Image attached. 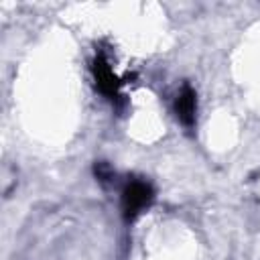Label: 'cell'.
<instances>
[{
  "instance_id": "cell-2",
  "label": "cell",
  "mask_w": 260,
  "mask_h": 260,
  "mask_svg": "<svg viewBox=\"0 0 260 260\" xmlns=\"http://www.w3.org/2000/svg\"><path fill=\"white\" fill-rule=\"evenodd\" d=\"M93 77H95V85L98 89L108 95L110 100L118 98V89H120V79L116 77V73L112 71L110 63L106 61L104 55H98L93 61Z\"/></svg>"
},
{
  "instance_id": "cell-3",
  "label": "cell",
  "mask_w": 260,
  "mask_h": 260,
  "mask_svg": "<svg viewBox=\"0 0 260 260\" xmlns=\"http://www.w3.org/2000/svg\"><path fill=\"white\" fill-rule=\"evenodd\" d=\"M195 110H197V100H195V91L185 85L175 102V112H177V118L185 124V126H193L195 122Z\"/></svg>"
},
{
  "instance_id": "cell-4",
  "label": "cell",
  "mask_w": 260,
  "mask_h": 260,
  "mask_svg": "<svg viewBox=\"0 0 260 260\" xmlns=\"http://www.w3.org/2000/svg\"><path fill=\"white\" fill-rule=\"evenodd\" d=\"M95 175H98L100 181H108V177H110L112 173H110V167H108L106 162H98V165H95Z\"/></svg>"
},
{
  "instance_id": "cell-1",
  "label": "cell",
  "mask_w": 260,
  "mask_h": 260,
  "mask_svg": "<svg viewBox=\"0 0 260 260\" xmlns=\"http://www.w3.org/2000/svg\"><path fill=\"white\" fill-rule=\"evenodd\" d=\"M152 187L146 181H130L122 193V211L126 219L136 217L144 207H148L152 203Z\"/></svg>"
}]
</instances>
